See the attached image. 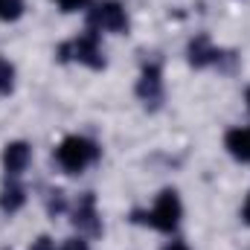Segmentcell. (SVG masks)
Listing matches in <instances>:
<instances>
[{
    "mask_svg": "<svg viewBox=\"0 0 250 250\" xmlns=\"http://www.w3.org/2000/svg\"><path fill=\"white\" fill-rule=\"evenodd\" d=\"M181 212H184V207H181L178 192L175 189H163L157 195V204L151 207V212H140L137 209L134 221H143V224H148V227H154L160 233H172L181 224Z\"/></svg>",
    "mask_w": 250,
    "mask_h": 250,
    "instance_id": "obj_1",
    "label": "cell"
},
{
    "mask_svg": "<svg viewBox=\"0 0 250 250\" xmlns=\"http://www.w3.org/2000/svg\"><path fill=\"white\" fill-rule=\"evenodd\" d=\"M99 157V148H96V143H90L87 137H64L62 146L56 148V160H59V166H62L67 175H79V172H84L93 160Z\"/></svg>",
    "mask_w": 250,
    "mask_h": 250,
    "instance_id": "obj_2",
    "label": "cell"
},
{
    "mask_svg": "<svg viewBox=\"0 0 250 250\" xmlns=\"http://www.w3.org/2000/svg\"><path fill=\"white\" fill-rule=\"evenodd\" d=\"M67 59H76L79 64H87V67H93V70H102V67H105V56H102L96 29H87V32L79 35L76 41L62 44V47H59V62H67Z\"/></svg>",
    "mask_w": 250,
    "mask_h": 250,
    "instance_id": "obj_3",
    "label": "cell"
},
{
    "mask_svg": "<svg viewBox=\"0 0 250 250\" xmlns=\"http://www.w3.org/2000/svg\"><path fill=\"white\" fill-rule=\"evenodd\" d=\"M90 29H105V32H128V18H125L123 3L117 0H96L90 3L87 12Z\"/></svg>",
    "mask_w": 250,
    "mask_h": 250,
    "instance_id": "obj_4",
    "label": "cell"
},
{
    "mask_svg": "<svg viewBox=\"0 0 250 250\" xmlns=\"http://www.w3.org/2000/svg\"><path fill=\"white\" fill-rule=\"evenodd\" d=\"M137 96L148 108H157L163 102V79H160V67L157 64H146L143 67L140 82H137Z\"/></svg>",
    "mask_w": 250,
    "mask_h": 250,
    "instance_id": "obj_5",
    "label": "cell"
},
{
    "mask_svg": "<svg viewBox=\"0 0 250 250\" xmlns=\"http://www.w3.org/2000/svg\"><path fill=\"white\" fill-rule=\"evenodd\" d=\"M73 224H76L82 233H87V236H99V233H102V224H99V215H96V198H93V192H84V195L79 198V204H76V209H73Z\"/></svg>",
    "mask_w": 250,
    "mask_h": 250,
    "instance_id": "obj_6",
    "label": "cell"
},
{
    "mask_svg": "<svg viewBox=\"0 0 250 250\" xmlns=\"http://www.w3.org/2000/svg\"><path fill=\"white\" fill-rule=\"evenodd\" d=\"M29 160H32V148L23 143V140H18V143H9L6 148H3V169H6V175H21L26 166H29Z\"/></svg>",
    "mask_w": 250,
    "mask_h": 250,
    "instance_id": "obj_7",
    "label": "cell"
},
{
    "mask_svg": "<svg viewBox=\"0 0 250 250\" xmlns=\"http://www.w3.org/2000/svg\"><path fill=\"white\" fill-rule=\"evenodd\" d=\"M218 59H221V53L209 44L207 35H198L189 41V64L192 67H207V64H215Z\"/></svg>",
    "mask_w": 250,
    "mask_h": 250,
    "instance_id": "obj_8",
    "label": "cell"
},
{
    "mask_svg": "<svg viewBox=\"0 0 250 250\" xmlns=\"http://www.w3.org/2000/svg\"><path fill=\"white\" fill-rule=\"evenodd\" d=\"M224 146H227V151L236 160L250 163V128H233V131H227Z\"/></svg>",
    "mask_w": 250,
    "mask_h": 250,
    "instance_id": "obj_9",
    "label": "cell"
},
{
    "mask_svg": "<svg viewBox=\"0 0 250 250\" xmlns=\"http://www.w3.org/2000/svg\"><path fill=\"white\" fill-rule=\"evenodd\" d=\"M23 201H26V192H23L21 184H9V187L3 189V195H0V207H3L6 212L21 209V207H23Z\"/></svg>",
    "mask_w": 250,
    "mask_h": 250,
    "instance_id": "obj_10",
    "label": "cell"
},
{
    "mask_svg": "<svg viewBox=\"0 0 250 250\" xmlns=\"http://www.w3.org/2000/svg\"><path fill=\"white\" fill-rule=\"evenodd\" d=\"M23 15V0H0V21H18Z\"/></svg>",
    "mask_w": 250,
    "mask_h": 250,
    "instance_id": "obj_11",
    "label": "cell"
},
{
    "mask_svg": "<svg viewBox=\"0 0 250 250\" xmlns=\"http://www.w3.org/2000/svg\"><path fill=\"white\" fill-rule=\"evenodd\" d=\"M12 87H15V67L6 59H0V96L12 93Z\"/></svg>",
    "mask_w": 250,
    "mask_h": 250,
    "instance_id": "obj_12",
    "label": "cell"
},
{
    "mask_svg": "<svg viewBox=\"0 0 250 250\" xmlns=\"http://www.w3.org/2000/svg\"><path fill=\"white\" fill-rule=\"evenodd\" d=\"M47 207H50V212H53V215H59V212L64 209V192H50Z\"/></svg>",
    "mask_w": 250,
    "mask_h": 250,
    "instance_id": "obj_13",
    "label": "cell"
},
{
    "mask_svg": "<svg viewBox=\"0 0 250 250\" xmlns=\"http://www.w3.org/2000/svg\"><path fill=\"white\" fill-rule=\"evenodd\" d=\"M59 6H62V12H76V9H84L87 6V0H56Z\"/></svg>",
    "mask_w": 250,
    "mask_h": 250,
    "instance_id": "obj_14",
    "label": "cell"
},
{
    "mask_svg": "<svg viewBox=\"0 0 250 250\" xmlns=\"http://www.w3.org/2000/svg\"><path fill=\"white\" fill-rule=\"evenodd\" d=\"M29 250H56V245H53V239L50 236H38L35 242H32V248Z\"/></svg>",
    "mask_w": 250,
    "mask_h": 250,
    "instance_id": "obj_15",
    "label": "cell"
},
{
    "mask_svg": "<svg viewBox=\"0 0 250 250\" xmlns=\"http://www.w3.org/2000/svg\"><path fill=\"white\" fill-rule=\"evenodd\" d=\"M62 250H90V248H87L84 239H67V242L62 245Z\"/></svg>",
    "mask_w": 250,
    "mask_h": 250,
    "instance_id": "obj_16",
    "label": "cell"
},
{
    "mask_svg": "<svg viewBox=\"0 0 250 250\" xmlns=\"http://www.w3.org/2000/svg\"><path fill=\"white\" fill-rule=\"evenodd\" d=\"M163 250H189V248L184 245V242H172V245H166Z\"/></svg>",
    "mask_w": 250,
    "mask_h": 250,
    "instance_id": "obj_17",
    "label": "cell"
},
{
    "mask_svg": "<svg viewBox=\"0 0 250 250\" xmlns=\"http://www.w3.org/2000/svg\"><path fill=\"white\" fill-rule=\"evenodd\" d=\"M242 218H245V224H250V195H248V204H245V209H242Z\"/></svg>",
    "mask_w": 250,
    "mask_h": 250,
    "instance_id": "obj_18",
    "label": "cell"
},
{
    "mask_svg": "<svg viewBox=\"0 0 250 250\" xmlns=\"http://www.w3.org/2000/svg\"><path fill=\"white\" fill-rule=\"evenodd\" d=\"M248 105H250V90H248Z\"/></svg>",
    "mask_w": 250,
    "mask_h": 250,
    "instance_id": "obj_19",
    "label": "cell"
}]
</instances>
